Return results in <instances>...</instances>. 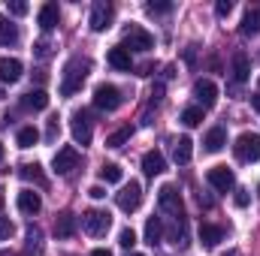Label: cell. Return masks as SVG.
I'll return each mask as SVG.
<instances>
[{
  "label": "cell",
  "mask_w": 260,
  "mask_h": 256,
  "mask_svg": "<svg viewBox=\"0 0 260 256\" xmlns=\"http://www.w3.org/2000/svg\"><path fill=\"white\" fill-rule=\"evenodd\" d=\"M257 12H260V6H257Z\"/></svg>",
  "instance_id": "obj_49"
},
{
  "label": "cell",
  "mask_w": 260,
  "mask_h": 256,
  "mask_svg": "<svg viewBox=\"0 0 260 256\" xmlns=\"http://www.w3.org/2000/svg\"><path fill=\"white\" fill-rule=\"evenodd\" d=\"M118 244L130 250V247L136 244V232H133V229H121V235H118Z\"/></svg>",
  "instance_id": "obj_34"
},
{
  "label": "cell",
  "mask_w": 260,
  "mask_h": 256,
  "mask_svg": "<svg viewBox=\"0 0 260 256\" xmlns=\"http://www.w3.org/2000/svg\"><path fill=\"white\" fill-rule=\"evenodd\" d=\"M248 72H251L248 55H245V52H236V55H233V81H236V84L248 81Z\"/></svg>",
  "instance_id": "obj_19"
},
{
  "label": "cell",
  "mask_w": 260,
  "mask_h": 256,
  "mask_svg": "<svg viewBox=\"0 0 260 256\" xmlns=\"http://www.w3.org/2000/svg\"><path fill=\"white\" fill-rule=\"evenodd\" d=\"M18 175H21L24 181H34L37 187H46V178H43V172H40V166H37V163L21 166V169H18Z\"/></svg>",
  "instance_id": "obj_28"
},
{
  "label": "cell",
  "mask_w": 260,
  "mask_h": 256,
  "mask_svg": "<svg viewBox=\"0 0 260 256\" xmlns=\"http://www.w3.org/2000/svg\"><path fill=\"white\" fill-rule=\"evenodd\" d=\"M27 256H43V229L27 226Z\"/></svg>",
  "instance_id": "obj_23"
},
{
  "label": "cell",
  "mask_w": 260,
  "mask_h": 256,
  "mask_svg": "<svg viewBox=\"0 0 260 256\" xmlns=\"http://www.w3.org/2000/svg\"><path fill=\"white\" fill-rule=\"evenodd\" d=\"M121 103H124V97H121V91H118L115 84H97V91H94V106H97L100 112H115Z\"/></svg>",
  "instance_id": "obj_4"
},
{
  "label": "cell",
  "mask_w": 260,
  "mask_h": 256,
  "mask_svg": "<svg viewBox=\"0 0 260 256\" xmlns=\"http://www.w3.org/2000/svg\"><path fill=\"white\" fill-rule=\"evenodd\" d=\"M121 175H124V172H121V166H118V163H103V169H100V178H103L106 184H118V181H121Z\"/></svg>",
  "instance_id": "obj_30"
},
{
  "label": "cell",
  "mask_w": 260,
  "mask_h": 256,
  "mask_svg": "<svg viewBox=\"0 0 260 256\" xmlns=\"http://www.w3.org/2000/svg\"><path fill=\"white\" fill-rule=\"evenodd\" d=\"M206 181L221 193H227V190L236 187V175H233V169H227V166H212L209 175H206Z\"/></svg>",
  "instance_id": "obj_9"
},
{
  "label": "cell",
  "mask_w": 260,
  "mask_h": 256,
  "mask_svg": "<svg viewBox=\"0 0 260 256\" xmlns=\"http://www.w3.org/2000/svg\"><path fill=\"white\" fill-rule=\"evenodd\" d=\"M34 49H37V55H40V58H49V49H52V46H49V42L43 39V42H37Z\"/></svg>",
  "instance_id": "obj_40"
},
{
  "label": "cell",
  "mask_w": 260,
  "mask_h": 256,
  "mask_svg": "<svg viewBox=\"0 0 260 256\" xmlns=\"http://www.w3.org/2000/svg\"><path fill=\"white\" fill-rule=\"evenodd\" d=\"M133 256H142V253H133Z\"/></svg>",
  "instance_id": "obj_48"
},
{
  "label": "cell",
  "mask_w": 260,
  "mask_h": 256,
  "mask_svg": "<svg viewBox=\"0 0 260 256\" xmlns=\"http://www.w3.org/2000/svg\"><path fill=\"white\" fill-rule=\"evenodd\" d=\"M58 133H61L58 118H52V121H49V130H46V139H49V142H55V139H58Z\"/></svg>",
  "instance_id": "obj_38"
},
{
  "label": "cell",
  "mask_w": 260,
  "mask_h": 256,
  "mask_svg": "<svg viewBox=\"0 0 260 256\" xmlns=\"http://www.w3.org/2000/svg\"><path fill=\"white\" fill-rule=\"evenodd\" d=\"M233 202H236L239 208H245V205L251 202V196H248V190H236V196H233Z\"/></svg>",
  "instance_id": "obj_39"
},
{
  "label": "cell",
  "mask_w": 260,
  "mask_h": 256,
  "mask_svg": "<svg viewBox=\"0 0 260 256\" xmlns=\"http://www.w3.org/2000/svg\"><path fill=\"white\" fill-rule=\"evenodd\" d=\"M0 205H3V190H0Z\"/></svg>",
  "instance_id": "obj_47"
},
{
  "label": "cell",
  "mask_w": 260,
  "mask_h": 256,
  "mask_svg": "<svg viewBox=\"0 0 260 256\" xmlns=\"http://www.w3.org/2000/svg\"><path fill=\"white\" fill-rule=\"evenodd\" d=\"M139 202H142V187H139V181L124 184L121 193H118V208H121V211H127V214H133V211L139 208Z\"/></svg>",
  "instance_id": "obj_11"
},
{
  "label": "cell",
  "mask_w": 260,
  "mask_h": 256,
  "mask_svg": "<svg viewBox=\"0 0 260 256\" xmlns=\"http://www.w3.org/2000/svg\"><path fill=\"white\" fill-rule=\"evenodd\" d=\"M164 169H167V160H164V154H160V151H148V154L142 157V172H145L148 178L160 175Z\"/></svg>",
  "instance_id": "obj_16"
},
{
  "label": "cell",
  "mask_w": 260,
  "mask_h": 256,
  "mask_svg": "<svg viewBox=\"0 0 260 256\" xmlns=\"http://www.w3.org/2000/svg\"><path fill=\"white\" fill-rule=\"evenodd\" d=\"M164 100V84H154V91H151V103H160Z\"/></svg>",
  "instance_id": "obj_41"
},
{
  "label": "cell",
  "mask_w": 260,
  "mask_h": 256,
  "mask_svg": "<svg viewBox=\"0 0 260 256\" xmlns=\"http://www.w3.org/2000/svg\"><path fill=\"white\" fill-rule=\"evenodd\" d=\"M52 166H55V172L58 175H70L73 169H79V151L76 148H61L58 154H55V160H52Z\"/></svg>",
  "instance_id": "obj_12"
},
{
  "label": "cell",
  "mask_w": 260,
  "mask_h": 256,
  "mask_svg": "<svg viewBox=\"0 0 260 256\" xmlns=\"http://www.w3.org/2000/svg\"><path fill=\"white\" fill-rule=\"evenodd\" d=\"M12 232H15V226H12V220L0 214V241H6V238H12Z\"/></svg>",
  "instance_id": "obj_33"
},
{
  "label": "cell",
  "mask_w": 260,
  "mask_h": 256,
  "mask_svg": "<svg viewBox=\"0 0 260 256\" xmlns=\"http://www.w3.org/2000/svg\"><path fill=\"white\" fill-rule=\"evenodd\" d=\"M58 18H61L58 3H46V6L40 9V18H37V21H40V27H43V30H52V27L58 24Z\"/></svg>",
  "instance_id": "obj_22"
},
{
  "label": "cell",
  "mask_w": 260,
  "mask_h": 256,
  "mask_svg": "<svg viewBox=\"0 0 260 256\" xmlns=\"http://www.w3.org/2000/svg\"><path fill=\"white\" fill-rule=\"evenodd\" d=\"M18 42V27L0 15V46H15Z\"/></svg>",
  "instance_id": "obj_25"
},
{
  "label": "cell",
  "mask_w": 260,
  "mask_h": 256,
  "mask_svg": "<svg viewBox=\"0 0 260 256\" xmlns=\"http://www.w3.org/2000/svg\"><path fill=\"white\" fill-rule=\"evenodd\" d=\"M200 121H203V109H200V106H188V109L182 112V124H185V127H197Z\"/></svg>",
  "instance_id": "obj_32"
},
{
  "label": "cell",
  "mask_w": 260,
  "mask_h": 256,
  "mask_svg": "<svg viewBox=\"0 0 260 256\" xmlns=\"http://www.w3.org/2000/svg\"><path fill=\"white\" fill-rule=\"evenodd\" d=\"M227 256H239V250H230V253H227Z\"/></svg>",
  "instance_id": "obj_45"
},
{
  "label": "cell",
  "mask_w": 260,
  "mask_h": 256,
  "mask_svg": "<svg viewBox=\"0 0 260 256\" xmlns=\"http://www.w3.org/2000/svg\"><path fill=\"white\" fill-rule=\"evenodd\" d=\"M251 106L260 112V94H251Z\"/></svg>",
  "instance_id": "obj_43"
},
{
  "label": "cell",
  "mask_w": 260,
  "mask_h": 256,
  "mask_svg": "<svg viewBox=\"0 0 260 256\" xmlns=\"http://www.w3.org/2000/svg\"><path fill=\"white\" fill-rule=\"evenodd\" d=\"M191 157H194V142H191L188 136L176 139V142H173V160H176L179 166H185V163H191Z\"/></svg>",
  "instance_id": "obj_15"
},
{
  "label": "cell",
  "mask_w": 260,
  "mask_h": 256,
  "mask_svg": "<svg viewBox=\"0 0 260 256\" xmlns=\"http://www.w3.org/2000/svg\"><path fill=\"white\" fill-rule=\"evenodd\" d=\"M221 238H224V229H221V226H215V223H200V241H203V247H215Z\"/></svg>",
  "instance_id": "obj_18"
},
{
  "label": "cell",
  "mask_w": 260,
  "mask_h": 256,
  "mask_svg": "<svg viewBox=\"0 0 260 256\" xmlns=\"http://www.w3.org/2000/svg\"><path fill=\"white\" fill-rule=\"evenodd\" d=\"M109 226H112V214H109V211H103V208H91V211H85V214H82V229H85L88 235H94V238L106 235V232H109Z\"/></svg>",
  "instance_id": "obj_2"
},
{
  "label": "cell",
  "mask_w": 260,
  "mask_h": 256,
  "mask_svg": "<svg viewBox=\"0 0 260 256\" xmlns=\"http://www.w3.org/2000/svg\"><path fill=\"white\" fill-rule=\"evenodd\" d=\"M160 238H164V223H160V217H148V223H145V241L154 247V244H160Z\"/></svg>",
  "instance_id": "obj_24"
},
{
  "label": "cell",
  "mask_w": 260,
  "mask_h": 256,
  "mask_svg": "<svg viewBox=\"0 0 260 256\" xmlns=\"http://www.w3.org/2000/svg\"><path fill=\"white\" fill-rule=\"evenodd\" d=\"M215 12H218L221 18H227V15L233 12V3H230V0H218V3H215Z\"/></svg>",
  "instance_id": "obj_36"
},
{
  "label": "cell",
  "mask_w": 260,
  "mask_h": 256,
  "mask_svg": "<svg viewBox=\"0 0 260 256\" xmlns=\"http://www.w3.org/2000/svg\"><path fill=\"white\" fill-rule=\"evenodd\" d=\"M242 33H245V36L260 33V12H257V6H251V9L245 12V18H242Z\"/></svg>",
  "instance_id": "obj_27"
},
{
  "label": "cell",
  "mask_w": 260,
  "mask_h": 256,
  "mask_svg": "<svg viewBox=\"0 0 260 256\" xmlns=\"http://www.w3.org/2000/svg\"><path fill=\"white\" fill-rule=\"evenodd\" d=\"M157 205H160V211L164 214H170V217H182V196L179 190L173 187V184H164L160 190H157Z\"/></svg>",
  "instance_id": "obj_5"
},
{
  "label": "cell",
  "mask_w": 260,
  "mask_h": 256,
  "mask_svg": "<svg viewBox=\"0 0 260 256\" xmlns=\"http://www.w3.org/2000/svg\"><path fill=\"white\" fill-rule=\"evenodd\" d=\"M73 232H76V217L73 214H61L55 220V235L58 238H73Z\"/></svg>",
  "instance_id": "obj_26"
},
{
  "label": "cell",
  "mask_w": 260,
  "mask_h": 256,
  "mask_svg": "<svg viewBox=\"0 0 260 256\" xmlns=\"http://www.w3.org/2000/svg\"><path fill=\"white\" fill-rule=\"evenodd\" d=\"M257 88H260V81H257Z\"/></svg>",
  "instance_id": "obj_50"
},
{
  "label": "cell",
  "mask_w": 260,
  "mask_h": 256,
  "mask_svg": "<svg viewBox=\"0 0 260 256\" xmlns=\"http://www.w3.org/2000/svg\"><path fill=\"white\" fill-rule=\"evenodd\" d=\"M109 24H112V3L97 0V3L91 6V30H94V33H103Z\"/></svg>",
  "instance_id": "obj_10"
},
{
  "label": "cell",
  "mask_w": 260,
  "mask_h": 256,
  "mask_svg": "<svg viewBox=\"0 0 260 256\" xmlns=\"http://www.w3.org/2000/svg\"><path fill=\"white\" fill-rule=\"evenodd\" d=\"M194 100L200 103V109H212L218 103V88L212 78H197L194 81Z\"/></svg>",
  "instance_id": "obj_8"
},
{
  "label": "cell",
  "mask_w": 260,
  "mask_h": 256,
  "mask_svg": "<svg viewBox=\"0 0 260 256\" xmlns=\"http://www.w3.org/2000/svg\"><path fill=\"white\" fill-rule=\"evenodd\" d=\"M203 145H206L209 154H218V151L227 145V133H224V127H212L209 133H206V142H203Z\"/></svg>",
  "instance_id": "obj_21"
},
{
  "label": "cell",
  "mask_w": 260,
  "mask_h": 256,
  "mask_svg": "<svg viewBox=\"0 0 260 256\" xmlns=\"http://www.w3.org/2000/svg\"><path fill=\"white\" fill-rule=\"evenodd\" d=\"M233 151H236V157H239L242 163H257L260 160V136L257 133H242V136L236 139Z\"/></svg>",
  "instance_id": "obj_3"
},
{
  "label": "cell",
  "mask_w": 260,
  "mask_h": 256,
  "mask_svg": "<svg viewBox=\"0 0 260 256\" xmlns=\"http://www.w3.org/2000/svg\"><path fill=\"white\" fill-rule=\"evenodd\" d=\"M145 9H148V12H151V15H167V12H170V9H173V3H148V6H145Z\"/></svg>",
  "instance_id": "obj_35"
},
{
  "label": "cell",
  "mask_w": 260,
  "mask_h": 256,
  "mask_svg": "<svg viewBox=\"0 0 260 256\" xmlns=\"http://www.w3.org/2000/svg\"><path fill=\"white\" fill-rule=\"evenodd\" d=\"M0 160H3V145H0Z\"/></svg>",
  "instance_id": "obj_46"
},
{
  "label": "cell",
  "mask_w": 260,
  "mask_h": 256,
  "mask_svg": "<svg viewBox=\"0 0 260 256\" xmlns=\"http://www.w3.org/2000/svg\"><path fill=\"white\" fill-rule=\"evenodd\" d=\"M91 256H112V253H109L106 247H97V250H94V253H91Z\"/></svg>",
  "instance_id": "obj_44"
},
{
  "label": "cell",
  "mask_w": 260,
  "mask_h": 256,
  "mask_svg": "<svg viewBox=\"0 0 260 256\" xmlns=\"http://www.w3.org/2000/svg\"><path fill=\"white\" fill-rule=\"evenodd\" d=\"M40 142V130L37 127H21L18 130V148H34Z\"/></svg>",
  "instance_id": "obj_29"
},
{
  "label": "cell",
  "mask_w": 260,
  "mask_h": 256,
  "mask_svg": "<svg viewBox=\"0 0 260 256\" xmlns=\"http://www.w3.org/2000/svg\"><path fill=\"white\" fill-rule=\"evenodd\" d=\"M9 12H12V15H27V3H24V0H12V3H9Z\"/></svg>",
  "instance_id": "obj_37"
},
{
  "label": "cell",
  "mask_w": 260,
  "mask_h": 256,
  "mask_svg": "<svg viewBox=\"0 0 260 256\" xmlns=\"http://www.w3.org/2000/svg\"><path fill=\"white\" fill-rule=\"evenodd\" d=\"M91 133H94V121H91V112H76L73 115V139H76V145H88L91 142Z\"/></svg>",
  "instance_id": "obj_7"
},
{
  "label": "cell",
  "mask_w": 260,
  "mask_h": 256,
  "mask_svg": "<svg viewBox=\"0 0 260 256\" xmlns=\"http://www.w3.org/2000/svg\"><path fill=\"white\" fill-rule=\"evenodd\" d=\"M21 72H24V66H21L18 58H0V81H3V84L18 81V78H21Z\"/></svg>",
  "instance_id": "obj_13"
},
{
  "label": "cell",
  "mask_w": 260,
  "mask_h": 256,
  "mask_svg": "<svg viewBox=\"0 0 260 256\" xmlns=\"http://www.w3.org/2000/svg\"><path fill=\"white\" fill-rule=\"evenodd\" d=\"M154 46V36L145 30V27H139V24H130L127 30H124V49H133V52H148Z\"/></svg>",
  "instance_id": "obj_6"
},
{
  "label": "cell",
  "mask_w": 260,
  "mask_h": 256,
  "mask_svg": "<svg viewBox=\"0 0 260 256\" xmlns=\"http://www.w3.org/2000/svg\"><path fill=\"white\" fill-rule=\"evenodd\" d=\"M130 136H133V127H121V130H115L112 136H106V148H121L124 142H130Z\"/></svg>",
  "instance_id": "obj_31"
},
{
  "label": "cell",
  "mask_w": 260,
  "mask_h": 256,
  "mask_svg": "<svg viewBox=\"0 0 260 256\" xmlns=\"http://www.w3.org/2000/svg\"><path fill=\"white\" fill-rule=\"evenodd\" d=\"M88 196H91V199H103V196H106V190L97 184V187H91V190H88Z\"/></svg>",
  "instance_id": "obj_42"
},
{
  "label": "cell",
  "mask_w": 260,
  "mask_h": 256,
  "mask_svg": "<svg viewBox=\"0 0 260 256\" xmlns=\"http://www.w3.org/2000/svg\"><path fill=\"white\" fill-rule=\"evenodd\" d=\"M106 61L115 66V69H121V72H127L130 66H133V61H130V52L124 49V46H115V49H109Z\"/></svg>",
  "instance_id": "obj_20"
},
{
  "label": "cell",
  "mask_w": 260,
  "mask_h": 256,
  "mask_svg": "<svg viewBox=\"0 0 260 256\" xmlns=\"http://www.w3.org/2000/svg\"><path fill=\"white\" fill-rule=\"evenodd\" d=\"M21 109H27V112H43V109H49V94H46L43 88L27 91V94L21 97Z\"/></svg>",
  "instance_id": "obj_14"
},
{
  "label": "cell",
  "mask_w": 260,
  "mask_h": 256,
  "mask_svg": "<svg viewBox=\"0 0 260 256\" xmlns=\"http://www.w3.org/2000/svg\"><path fill=\"white\" fill-rule=\"evenodd\" d=\"M88 72H91V64H88V61H82V58H73V61H70V64L64 66V78H61V94H64V97H73L76 91H82V84H85Z\"/></svg>",
  "instance_id": "obj_1"
},
{
  "label": "cell",
  "mask_w": 260,
  "mask_h": 256,
  "mask_svg": "<svg viewBox=\"0 0 260 256\" xmlns=\"http://www.w3.org/2000/svg\"><path fill=\"white\" fill-rule=\"evenodd\" d=\"M40 208H43L40 193H34V190H21L18 193V211H21V214H37Z\"/></svg>",
  "instance_id": "obj_17"
}]
</instances>
